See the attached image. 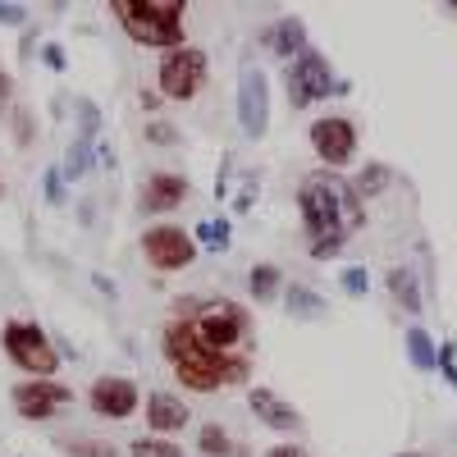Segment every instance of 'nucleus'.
<instances>
[{"instance_id":"f257e3e1","label":"nucleus","mask_w":457,"mask_h":457,"mask_svg":"<svg viewBox=\"0 0 457 457\" xmlns=\"http://www.w3.org/2000/svg\"><path fill=\"white\" fill-rule=\"evenodd\" d=\"M297 211H302V228H307V252L312 261H329L343 252L357 228L366 224V202L357 197L353 179L343 174H307L297 187Z\"/></svg>"},{"instance_id":"f03ea898","label":"nucleus","mask_w":457,"mask_h":457,"mask_svg":"<svg viewBox=\"0 0 457 457\" xmlns=\"http://www.w3.org/2000/svg\"><path fill=\"white\" fill-rule=\"evenodd\" d=\"M110 14L133 46H151L161 55L187 46V0H110Z\"/></svg>"},{"instance_id":"7ed1b4c3","label":"nucleus","mask_w":457,"mask_h":457,"mask_svg":"<svg viewBox=\"0 0 457 457\" xmlns=\"http://www.w3.org/2000/svg\"><path fill=\"white\" fill-rule=\"evenodd\" d=\"M179 320L193 325L197 343L215 357H234L243 343L252 338V316L243 302L234 297H202V302H179Z\"/></svg>"},{"instance_id":"20e7f679","label":"nucleus","mask_w":457,"mask_h":457,"mask_svg":"<svg viewBox=\"0 0 457 457\" xmlns=\"http://www.w3.org/2000/svg\"><path fill=\"white\" fill-rule=\"evenodd\" d=\"M161 353L170 357L174 379H179L187 394H215V389H224V379H220V357L202 348L187 320L174 316V320L165 325V334H161Z\"/></svg>"},{"instance_id":"39448f33","label":"nucleus","mask_w":457,"mask_h":457,"mask_svg":"<svg viewBox=\"0 0 457 457\" xmlns=\"http://www.w3.org/2000/svg\"><path fill=\"white\" fill-rule=\"evenodd\" d=\"M0 348H5V357L28 379H55V370H60L55 338L37 320H5V329H0Z\"/></svg>"},{"instance_id":"423d86ee","label":"nucleus","mask_w":457,"mask_h":457,"mask_svg":"<svg viewBox=\"0 0 457 457\" xmlns=\"http://www.w3.org/2000/svg\"><path fill=\"white\" fill-rule=\"evenodd\" d=\"M206 79H211V60H206L202 46H174L156 64V92H161V101H179V105L197 101Z\"/></svg>"},{"instance_id":"0eeeda50","label":"nucleus","mask_w":457,"mask_h":457,"mask_svg":"<svg viewBox=\"0 0 457 457\" xmlns=\"http://www.w3.org/2000/svg\"><path fill=\"white\" fill-rule=\"evenodd\" d=\"M284 87H288V105L293 110H312L316 101H329L334 92H348L320 51H302L297 60H288V73H284Z\"/></svg>"},{"instance_id":"6e6552de","label":"nucleus","mask_w":457,"mask_h":457,"mask_svg":"<svg viewBox=\"0 0 457 457\" xmlns=\"http://www.w3.org/2000/svg\"><path fill=\"white\" fill-rule=\"evenodd\" d=\"M197 238L187 234L183 224H151L146 234H142V256L151 270H161V275H179L187 270V265L197 261Z\"/></svg>"},{"instance_id":"1a4fd4ad","label":"nucleus","mask_w":457,"mask_h":457,"mask_svg":"<svg viewBox=\"0 0 457 457\" xmlns=\"http://www.w3.org/2000/svg\"><path fill=\"white\" fill-rule=\"evenodd\" d=\"M307 137H312L316 161H320L329 174H338L343 165H353V156H357V124L348 120V114H325V120L312 124Z\"/></svg>"},{"instance_id":"9d476101","label":"nucleus","mask_w":457,"mask_h":457,"mask_svg":"<svg viewBox=\"0 0 457 457\" xmlns=\"http://www.w3.org/2000/svg\"><path fill=\"white\" fill-rule=\"evenodd\" d=\"M238 129L252 142H261L270 129V79L256 64H243L238 73Z\"/></svg>"},{"instance_id":"9b49d317","label":"nucleus","mask_w":457,"mask_h":457,"mask_svg":"<svg viewBox=\"0 0 457 457\" xmlns=\"http://www.w3.org/2000/svg\"><path fill=\"white\" fill-rule=\"evenodd\" d=\"M14 398V411L23 421H55V416L73 403V389L60 385V379H19L10 389Z\"/></svg>"},{"instance_id":"f8f14e48","label":"nucleus","mask_w":457,"mask_h":457,"mask_svg":"<svg viewBox=\"0 0 457 457\" xmlns=\"http://www.w3.org/2000/svg\"><path fill=\"white\" fill-rule=\"evenodd\" d=\"M87 407L101 421H129L133 411H142V389L129 375H96L87 385Z\"/></svg>"},{"instance_id":"ddd939ff","label":"nucleus","mask_w":457,"mask_h":457,"mask_svg":"<svg viewBox=\"0 0 457 457\" xmlns=\"http://www.w3.org/2000/svg\"><path fill=\"white\" fill-rule=\"evenodd\" d=\"M187 179L183 174H174V170H156V174H146V183H142V193H137V211L142 215H170V211H179L183 202H187Z\"/></svg>"},{"instance_id":"4468645a","label":"nucleus","mask_w":457,"mask_h":457,"mask_svg":"<svg viewBox=\"0 0 457 457\" xmlns=\"http://www.w3.org/2000/svg\"><path fill=\"white\" fill-rule=\"evenodd\" d=\"M247 411L256 416L265 430H275V435H297L302 430V411L284 394H275V389H252L247 394Z\"/></svg>"},{"instance_id":"2eb2a0df","label":"nucleus","mask_w":457,"mask_h":457,"mask_svg":"<svg viewBox=\"0 0 457 457\" xmlns=\"http://www.w3.org/2000/svg\"><path fill=\"white\" fill-rule=\"evenodd\" d=\"M142 411H146V426H151V435H156V439L187 430V416H193V411H187V403L174 398V394H151V398H142Z\"/></svg>"},{"instance_id":"dca6fc26","label":"nucleus","mask_w":457,"mask_h":457,"mask_svg":"<svg viewBox=\"0 0 457 457\" xmlns=\"http://www.w3.org/2000/svg\"><path fill=\"white\" fill-rule=\"evenodd\" d=\"M261 46L270 55H279V60H297L302 51H307V23H302L297 14H284L270 28H261Z\"/></svg>"},{"instance_id":"f3484780","label":"nucleus","mask_w":457,"mask_h":457,"mask_svg":"<svg viewBox=\"0 0 457 457\" xmlns=\"http://www.w3.org/2000/svg\"><path fill=\"white\" fill-rule=\"evenodd\" d=\"M197 448H202V457H243V444L228 435L220 421H211V426L197 430Z\"/></svg>"},{"instance_id":"a211bd4d","label":"nucleus","mask_w":457,"mask_h":457,"mask_svg":"<svg viewBox=\"0 0 457 457\" xmlns=\"http://www.w3.org/2000/svg\"><path fill=\"white\" fill-rule=\"evenodd\" d=\"M389 293H394V302H398V307L403 312H421V284H416V275L407 270V265H394V270H389Z\"/></svg>"},{"instance_id":"6ab92c4d","label":"nucleus","mask_w":457,"mask_h":457,"mask_svg":"<svg viewBox=\"0 0 457 457\" xmlns=\"http://www.w3.org/2000/svg\"><path fill=\"white\" fill-rule=\"evenodd\" d=\"M247 288H252V297L256 302H275V297H284V275H279V265H252V275H247Z\"/></svg>"},{"instance_id":"aec40b11","label":"nucleus","mask_w":457,"mask_h":457,"mask_svg":"<svg viewBox=\"0 0 457 457\" xmlns=\"http://www.w3.org/2000/svg\"><path fill=\"white\" fill-rule=\"evenodd\" d=\"M60 453L64 457H120L110 439H96V435H60Z\"/></svg>"},{"instance_id":"412c9836","label":"nucleus","mask_w":457,"mask_h":457,"mask_svg":"<svg viewBox=\"0 0 457 457\" xmlns=\"http://www.w3.org/2000/svg\"><path fill=\"white\" fill-rule=\"evenodd\" d=\"M284 307H288V316H297V320H312V316L325 312V302H320L307 284H293V288H284Z\"/></svg>"},{"instance_id":"4be33fe9","label":"nucleus","mask_w":457,"mask_h":457,"mask_svg":"<svg viewBox=\"0 0 457 457\" xmlns=\"http://www.w3.org/2000/svg\"><path fill=\"white\" fill-rule=\"evenodd\" d=\"M407 357H411V366H416V370H435L439 348L430 343V334H426L421 325H411V329H407Z\"/></svg>"},{"instance_id":"5701e85b","label":"nucleus","mask_w":457,"mask_h":457,"mask_svg":"<svg viewBox=\"0 0 457 457\" xmlns=\"http://www.w3.org/2000/svg\"><path fill=\"white\" fill-rule=\"evenodd\" d=\"M389 165H366L357 179H353V187H357V197L366 202V197H379V193H385V187H389Z\"/></svg>"},{"instance_id":"b1692460","label":"nucleus","mask_w":457,"mask_h":457,"mask_svg":"<svg viewBox=\"0 0 457 457\" xmlns=\"http://www.w3.org/2000/svg\"><path fill=\"white\" fill-rule=\"evenodd\" d=\"M193 238H197V247H215V252H220V247H228L234 228H228V220H202Z\"/></svg>"},{"instance_id":"393cba45","label":"nucleus","mask_w":457,"mask_h":457,"mask_svg":"<svg viewBox=\"0 0 457 457\" xmlns=\"http://www.w3.org/2000/svg\"><path fill=\"white\" fill-rule=\"evenodd\" d=\"M129 457H187L174 439H133V448H129Z\"/></svg>"},{"instance_id":"a878e982","label":"nucleus","mask_w":457,"mask_h":457,"mask_svg":"<svg viewBox=\"0 0 457 457\" xmlns=\"http://www.w3.org/2000/svg\"><path fill=\"white\" fill-rule=\"evenodd\" d=\"M92 156H96V142H83V137H79V142L69 146L64 174H69V179H83V174H87V165H92Z\"/></svg>"},{"instance_id":"bb28decb","label":"nucleus","mask_w":457,"mask_h":457,"mask_svg":"<svg viewBox=\"0 0 457 457\" xmlns=\"http://www.w3.org/2000/svg\"><path fill=\"white\" fill-rule=\"evenodd\" d=\"M146 142H151V146H179L183 133H179V124H170V120H151V124H146Z\"/></svg>"},{"instance_id":"cd10ccee","label":"nucleus","mask_w":457,"mask_h":457,"mask_svg":"<svg viewBox=\"0 0 457 457\" xmlns=\"http://www.w3.org/2000/svg\"><path fill=\"white\" fill-rule=\"evenodd\" d=\"M10 120H14V142H19V146H32V114H28L23 105H14Z\"/></svg>"},{"instance_id":"c85d7f7f","label":"nucleus","mask_w":457,"mask_h":457,"mask_svg":"<svg viewBox=\"0 0 457 457\" xmlns=\"http://www.w3.org/2000/svg\"><path fill=\"white\" fill-rule=\"evenodd\" d=\"M338 284L348 288L353 297H366V284H370V279H366V270H361V265H348V270L338 275Z\"/></svg>"},{"instance_id":"c756f323","label":"nucleus","mask_w":457,"mask_h":457,"mask_svg":"<svg viewBox=\"0 0 457 457\" xmlns=\"http://www.w3.org/2000/svg\"><path fill=\"white\" fill-rule=\"evenodd\" d=\"M46 202H51V206L64 202V170H60V165L46 170Z\"/></svg>"},{"instance_id":"7c9ffc66","label":"nucleus","mask_w":457,"mask_h":457,"mask_svg":"<svg viewBox=\"0 0 457 457\" xmlns=\"http://www.w3.org/2000/svg\"><path fill=\"white\" fill-rule=\"evenodd\" d=\"M435 366L448 375V385L457 389V348H453V343H444V348H439V357H435Z\"/></svg>"},{"instance_id":"2f4dec72","label":"nucleus","mask_w":457,"mask_h":457,"mask_svg":"<svg viewBox=\"0 0 457 457\" xmlns=\"http://www.w3.org/2000/svg\"><path fill=\"white\" fill-rule=\"evenodd\" d=\"M42 60H46V64H51L55 73H64V64H69V60H64V46H60V42H46V46H42Z\"/></svg>"},{"instance_id":"473e14b6","label":"nucleus","mask_w":457,"mask_h":457,"mask_svg":"<svg viewBox=\"0 0 457 457\" xmlns=\"http://www.w3.org/2000/svg\"><path fill=\"white\" fill-rule=\"evenodd\" d=\"M0 23L19 28V23H28V10H23V5H0Z\"/></svg>"},{"instance_id":"72a5a7b5","label":"nucleus","mask_w":457,"mask_h":457,"mask_svg":"<svg viewBox=\"0 0 457 457\" xmlns=\"http://www.w3.org/2000/svg\"><path fill=\"white\" fill-rule=\"evenodd\" d=\"M265 457H312V453L302 448V444H275V448L265 453Z\"/></svg>"},{"instance_id":"f704fd0d","label":"nucleus","mask_w":457,"mask_h":457,"mask_svg":"<svg viewBox=\"0 0 457 457\" xmlns=\"http://www.w3.org/2000/svg\"><path fill=\"white\" fill-rule=\"evenodd\" d=\"M137 101H142V110H151V120H156V110H161V92L142 87V92H137Z\"/></svg>"},{"instance_id":"c9c22d12","label":"nucleus","mask_w":457,"mask_h":457,"mask_svg":"<svg viewBox=\"0 0 457 457\" xmlns=\"http://www.w3.org/2000/svg\"><path fill=\"white\" fill-rule=\"evenodd\" d=\"M14 96V79H10V73H0V101H10Z\"/></svg>"},{"instance_id":"e433bc0d","label":"nucleus","mask_w":457,"mask_h":457,"mask_svg":"<svg viewBox=\"0 0 457 457\" xmlns=\"http://www.w3.org/2000/svg\"><path fill=\"white\" fill-rule=\"evenodd\" d=\"M398 457H426V453H398Z\"/></svg>"},{"instance_id":"4c0bfd02","label":"nucleus","mask_w":457,"mask_h":457,"mask_svg":"<svg viewBox=\"0 0 457 457\" xmlns=\"http://www.w3.org/2000/svg\"><path fill=\"white\" fill-rule=\"evenodd\" d=\"M0 193H5V183H0Z\"/></svg>"}]
</instances>
